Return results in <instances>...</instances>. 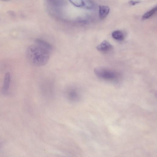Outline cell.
<instances>
[{
  "mask_svg": "<svg viewBox=\"0 0 157 157\" xmlns=\"http://www.w3.org/2000/svg\"><path fill=\"white\" fill-rule=\"evenodd\" d=\"M26 55L28 60L31 64L37 67H41L47 63L51 53L35 44L27 48Z\"/></svg>",
  "mask_w": 157,
  "mask_h": 157,
  "instance_id": "cell-1",
  "label": "cell"
},
{
  "mask_svg": "<svg viewBox=\"0 0 157 157\" xmlns=\"http://www.w3.org/2000/svg\"><path fill=\"white\" fill-rule=\"evenodd\" d=\"M95 75L98 78L110 81H116L120 74L116 71L104 67H98L94 69Z\"/></svg>",
  "mask_w": 157,
  "mask_h": 157,
  "instance_id": "cell-2",
  "label": "cell"
},
{
  "mask_svg": "<svg viewBox=\"0 0 157 157\" xmlns=\"http://www.w3.org/2000/svg\"><path fill=\"white\" fill-rule=\"evenodd\" d=\"M113 46L106 40L103 41L96 47L98 51L104 53H109L113 50Z\"/></svg>",
  "mask_w": 157,
  "mask_h": 157,
  "instance_id": "cell-3",
  "label": "cell"
},
{
  "mask_svg": "<svg viewBox=\"0 0 157 157\" xmlns=\"http://www.w3.org/2000/svg\"><path fill=\"white\" fill-rule=\"evenodd\" d=\"M73 5L77 7L82 8L85 7L88 9H91L93 7V3L89 1L86 3L83 0H69Z\"/></svg>",
  "mask_w": 157,
  "mask_h": 157,
  "instance_id": "cell-4",
  "label": "cell"
},
{
  "mask_svg": "<svg viewBox=\"0 0 157 157\" xmlns=\"http://www.w3.org/2000/svg\"><path fill=\"white\" fill-rule=\"evenodd\" d=\"M35 44L51 53L53 50V47L52 45L46 41L40 39H36L35 40Z\"/></svg>",
  "mask_w": 157,
  "mask_h": 157,
  "instance_id": "cell-5",
  "label": "cell"
},
{
  "mask_svg": "<svg viewBox=\"0 0 157 157\" xmlns=\"http://www.w3.org/2000/svg\"><path fill=\"white\" fill-rule=\"evenodd\" d=\"M110 11V8L107 6L100 5L99 6V15L100 19L105 18L108 15Z\"/></svg>",
  "mask_w": 157,
  "mask_h": 157,
  "instance_id": "cell-6",
  "label": "cell"
},
{
  "mask_svg": "<svg viewBox=\"0 0 157 157\" xmlns=\"http://www.w3.org/2000/svg\"><path fill=\"white\" fill-rule=\"evenodd\" d=\"M67 97L70 101L73 102H77L80 100L79 94L74 90L69 92Z\"/></svg>",
  "mask_w": 157,
  "mask_h": 157,
  "instance_id": "cell-7",
  "label": "cell"
},
{
  "mask_svg": "<svg viewBox=\"0 0 157 157\" xmlns=\"http://www.w3.org/2000/svg\"><path fill=\"white\" fill-rule=\"evenodd\" d=\"M10 81V76L9 73H7L5 75L4 84L2 88V92L4 94L6 93L8 90Z\"/></svg>",
  "mask_w": 157,
  "mask_h": 157,
  "instance_id": "cell-8",
  "label": "cell"
},
{
  "mask_svg": "<svg viewBox=\"0 0 157 157\" xmlns=\"http://www.w3.org/2000/svg\"><path fill=\"white\" fill-rule=\"evenodd\" d=\"M112 36L115 39L119 41L123 40L125 37L124 33L120 30H117L113 31L112 33Z\"/></svg>",
  "mask_w": 157,
  "mask_h": 157,
  "instance_id": "cell-9",
  "label": "cell"
},
{
  "mask_svg": "<svg viewBox=\"0 0 157 157\" xmlns=\"http://www.w3.org/2000/svg\"><path fill=\"white\" fill-rule=\"evenodd\" d=\"M156 7L154 8L144 14L142 16V19L145 20L150 18L156 13Z\"/></svg>",
  "mask_w": 157,
  "mask_h": 157,
  "instance_id": "cell-10",
  "label": "cell"
},
{
  "mask_svg": "<svg viewBox=\"0 0 157 157\" xmlns=\"http://www.w3.org/2000/svg\"><path fill=\"white\" fill-rule=\"evenodd\" d=\"M141 1H132V0H131V1H130L129 2V3L131 5H135L137 4H139L140 3Z\"/></svg>",
  "mask_w": 157,
  "mask_h": 157,
  "instance_id": "cell-11",
  "label": "cell"
}]
</instances>
